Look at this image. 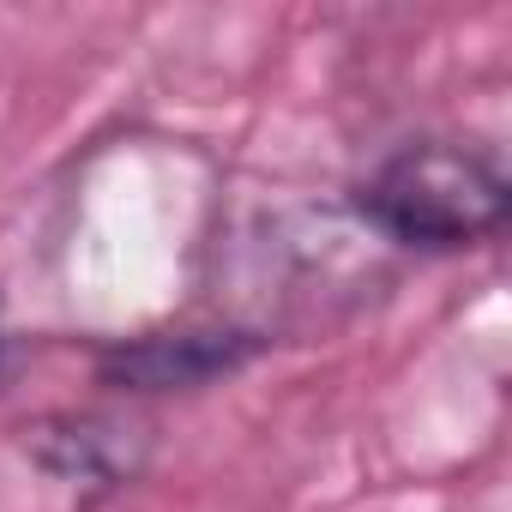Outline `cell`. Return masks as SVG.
Masks as SVG:
<instances>
[{
  "instance_id": "1",
  "label": "cell",
  "mask_w": 512,
  "mask_h": 512,
  "mask_svg": "<svg viewBox=\"0 0 512 512\" xmlns=\"http://www.w3.org/2000/svg\"><path fill=\"white\" fill-rule=\"evenodd\" d=\"M506 211H512V181L500 157L458 139H410L356 181V217L380 241L416 253L482 247L506 229Z\"/></svg>"
},
{
  "instance_id": "2",
  "label": "cell",
  "mask_w": 512,
  "mask_h": 512,
  "mask_svg": "<svg viewBox=\"0 0 512 512\" xmlns=\"http://www.w3.org/2000/svg\"><path fill=\"white\" fill-rule=\"evenodd\" d=\"M272 338L247 326H181V332H145L97 350V380L109 392H199L211 380L241 374L253 356H266Z\"/></svg>"
},
{
  "instance_id": "3",
  "label": "cell",
  "mask_w": 512,
  "mask_h": 512,
  "mask_svg": "<svg viewBox=\"0 0 512 512\" xmlns=\"http://www.w3.org/2000/svg\"><path fill=\"white\" fill-rule=\"evenodd\" d=\"M25 434H31L37 458L61 482L121 488L145 464V428H133V422H109V416H49V422H37Z\"/></svg>"
},
{
  "instance_id": "4",
  "label": "cell",
  "mask_w": 512,
  "mask_h": 512,
  "mask_svg": "<svg viewBox=\"0 0 512 512\" xmlns=\"http://www.w3.org/2000/svg\"><path fill=\"white\" fill-rule=\"evenodd\" d=\"M0 350H7V338H0Z\"/></svg>"
}]
</instances>
